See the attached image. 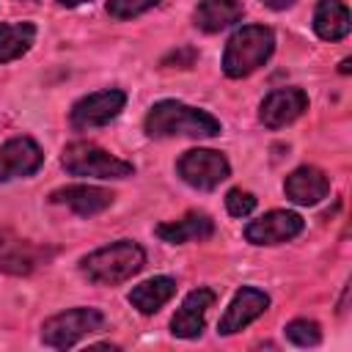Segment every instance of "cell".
Segmentation results:
<instances>
[{"mask_svg": "<svg viewBox=\"0 0 352 352\" xmlns=\"http://www.w3.org/2000/svg\"><path fill=\"white\" fill-rule=\"evenodd\" d=\"M143 264H146L143 248L132 239H118L107 248L88 253L80 261V270L96 286H116V283H124L132 275H138L143 270Z\"/></svg>", "mask_w": 352, "mask_h": 352, "instance_id": "obj_2", "label": "cell"}, {"mask_svg": "<svg viewBox=\"0 0 352 352\" xmlns=\"http://www.w3.org/2000/svg\"><path fill=\"white\" fill-rule=\"evenodd\" d=\"M176 294V280L168 278V275H157V278H148L143 283H138L132 292H129V302L132 308H138L140 314H157L170 297Z\"/></svg>", "mask_w": 352, "mask_h": 352, "instance_id": "obj_19", "label": "cell"}, {"mask_svg": "<svg viewBox=\"0 0 352 352\" xmlns=\"http://www.w3.org/2000/svg\"><path fill=\"white\" fill-rule=\"evenodd\" d=\"M60 6H66V8H74V6H80V3H88V0H58Z\"/></svg>", "mask_w": 352, "mask_h": 352, "instance_id": "obj_26", "label": "cell"}, {"mask_svg": "<svg viewBox=\"0 0 352 352\" xmlns=\"http://www.w3.org/2000/svg\"><path fill=\"white\" fill-rule=\"evenodd\" d=\"M302 226H305V220L297 212L275 209V212H267L264 217L248 223L245 239L250 245H280V242L294 239L302 231Z\"/></svg>", "mask_w": 352, "mask_h": 352, "instance_id": "obj_9", "label": "cell"}, {"mask_svg": "<svg viewBox=\"0 0 352 352\" xmlns=\"http://www.w3.org/2000/svg\"><path fill=\"white\" fill-rule=\"evenodd\" d=\"M275 50V33L264 25H245L231 33L223 52V72L231 80H242L253 74L258 66L270 60Z\"/></svg>", "mask_w": 352, "mask_h": 352, "instance_id": "obj_3", "label": "cell"}, {"mask_svg": "<svg viewBox=\"0 0 352 352\" xmlns=\"http://www.w3.org/2000/svg\"><path fill=\"white\" fill-rule=\"evenodd\" d=\"M44 162V154L33 138H11L0 146V182L33 176Z\"/></svg>", "mask_w": 352, "mask_h": 352, "instance_id": "obj_10", "label": "cell"}, {"mask_svg": "<svg viewBox=\"0 0 352 352\" xmlns=\"http://www.w3.org/2000/svg\"><path fill=\"white\" fill-rule=\"evenodd\" d=\"M176 170L195 190H214L231 173L228 160L214 148H190V151H184L176 162Z\"/></svg>", "mask_w": 352, "mask_h": 352, "instance_id": "obj_6", "label": "cell"}, {"mask_svg": "<svg viewBox=\"0 0 352 352\" xmlns=\"http://www.w3.org/2000/svg\"><path fill=\"white\" fill-rule=\"evenodd\" d=\"M36 38L33 22H3L0 25V63H11L22 58Z\"/></svg>", "mask_w": 352, "mask_h": 352, "instance_id": "obj_20", "label": "cell"}, {"mask_svg": "<svg viewBox=\"0 0 352 352\" xmlns=\"http://www.w3.org/2000/svg\"><path fill=\"white\" fill-rule=\"evenodd\" d=\"M160 0H107V14L113 19H132L148 8H154Z\"/></svg>", "mask_w": 352, "mask_h": 352, "instance_id": "obj_22", "label": "cell"}, {"mask_svg": "<svg viewBox=\"0 0 352 352\" xmlns=\"http://www.w3.org/2000/svg\"><path fill=\"white\" fill-rule=\"evenodd\" d=\"M126 104V94L118 88H107V91H96L82 96L80 102H74L69 118L74 129H91V126H104L110 124Z\"/></svg>", "mask_w": 352, "mask_h": 352, "instance_id": "obj_7", "label": "cell"}, {"mask_svg": "<svg viewBox=\"0 0 352 352\" xmlns=\"http://www.w3.org/2000/svg\"><path fill=\"white\" fill-rule=\"evenodd\" d=\"M50 201L69 206L80 217H91V214L104 212L113 204V192L110 190H102V187H91V184H69V187L55 190L50 195Z\"/></svg>", "mask_w": 352, "mask_h": 352, "instance_id": "obj_15", "label": "cell"}, {"mask_svg": "<svg viewBox=\"0 0 352 352\" xmlns=\"http://www.w3.org/2000/svg\"><path fill=\"white\" fill-rule=\"evenodd\" d=\"M270 305V297L253 286H245L234 294V300L228 302L220 324H217V333L220 336H231V333H239L242 327H248L253 319H258Z\"/></svg>", "mask_w": 352, "mask_h": 352, "instance_id": "obj_12", "label": "cell"}, {"mask_svg": "<svg viewBox=\"0 0 352 352\" xmlns=\"http://www.w3.org/2000/svg\"><path fill=\"white\" fill-rule=\"evenodd\" d=\"M352 16L341 0H319L314 11V30L324 41H338L349 33Z\"/></svg>", "mask_w": 352, "mask_h": 352, "instance_id": "obj_18", "label": "cell"}, {"mask_svg": "<svg viewBox=\"0 0 352 352\" xmlns=\"http://www.w3.org/2000/svg\"><path fill=\"white\" fill-rule=\"evenodd\" d=\"M267 8H272V11H283V8H292L294 6V0H261Z\"/></svg>", "mask_w": 352, "mask_h": 352, "instance_id": "obj_25", "label": "cell"}, {"mask_svg": "<svg viewBox=\"0 0 352 352\" xmlns=\"http://www.w3.org/2000/svg\"><path fill=\"white\" fill-rule=\"evenodd\" d=\"M148 138H214L220 135V121L198 107L184 102L162 99L146 116Z\"/></svg>", "mask_w": 352, "mask_h": 352, "instance_id": "obj_1", "label": "cell"}, {"mask_svg": "<svg viewBox=\"0 0 352 352\" xmlns=\"http://www.w3.org/2000/svg\"><path fill=\"white\" fill-rule=\"evenodd\" d=\"M286 338L297 346H316L322 341V330L311 319H294L286 324Z\"/></svg>", "mask_w": 352, "mask_h": 352, "instance_id": "obj_21", "label": "cell"}, {"mask_svg": "<svg viewBox=\"0 0 352 352\" xmlns=\"http://www.w3.org/2000/svg\"><path fill=\"white\" fill-rule=\"evenodd\" d=\"M226 209H228V214H234V217H245V214H250V212L256 209V195L248 192V190L234 187V190H228V195H226Z\"/></svg>", "mask_w": 352, "mask_h": 352, "instance_id": "obj_23", "label": "cell"}, {"mask_svg": "<svg viewBox=\"0 0 352 352\" xmlns=\"http://www.w3.org/2000/svg\"><path fill=\"white\" fill-rule=\"evenodd\" d=\"M195 58H198V52L192 50V47H182V50H176V52H170L165 60H162V66H170V63H179V69H190L192 63H195Z\"/></svg>", "mask_w": 352, "mask_h": 352, "instance_id": "obj_24", "label": "cell"}, {"mask_svg": "<svg viewBox=\"0 0 352 352\" xmlns=\"http://www.w3.org/2000/svg\"><path fill=\"white\" fill-rule=\"evenodd\" d=\"M154 234L162 239V242H170V245H184V242H195V239H209L214 234V220L204 212H187L184 217L179 220H170V223H160L154 228Z\"/></svg>", "mask_w": 352, "mask_h": 352, "instance_id": "obj_16", "label": "cell"}, {"mask_svg": "<svg viewBox=\"0 0 352 352\" xmlns=\"http://www.w3.org/2000/svg\"><path fill=\"white\" fill-rule=\"evenodd\" d=\"M60 165L72 176H94V179H126L135 173L132 162H124L113 157L110 151L94 143H85V140L69 143L60 154Z\"/></svg>", "mask_w": 352, "mask_h": 352, "instance_id": "obj_4", "label": "cell"}, {"mask_svg": "<svg viewBox=\"0 0 352 352\" xmlns=\"http://www.w3.org/2000/svg\"><path fill=\"white\" fill-rule=\"evenodd\" d=\"M50 256H52V250L0 228V270L3 272H8V275H30Z\"/></svg>", "mask_w": 352, "mask_h": 352, "instance_id": "obj_8", "label": "cell"}, {"mask_svg": "<svg viewBox=\"0 0 352 352\" xmlns=\"http://www.w3.org/2000/svg\"><path fill=\"white\" fill-rule=\"evenodd\" d=\"M104 327V316L96 308H69L50 316L41 324V341L52 349H69L85 336Z\"/></svg>", "mask_w": 352, "mask_h": 352, "instance_id": "obj_5", "label": "cell"}, {"mask_svg": "<svg viewBox=\"0 0 352 352\" xmlns=\"http://www.w3.org/2000/svg\"><path fill=\"white\" fill-rule=\"evenodd\" d=\"M308 110V94L300 88H278L272 91L261 107H258V121L267 129H280L292 121H297Z\"/></svg>", "mask_w": 352, "mask_h": 352, "instance_id": "obj_11", "label": "cell"}, {"mask_svg": "<svg viewBox=\"0 0 352 352\" xmlns=\"http://www.w3.org/2000/svg\"><path fill=\"white\" fill-rule=\"evenodd\" d=\"M242 14H245L242 0H201L192 19H195V28H201L204 33H217L239 22Z\"/></svg>", "mask_w": 352, "mask_h": 352, "instance_id": "obj_17", "label": "cell"}, {"mask_svg": "<svg viewBox=\"0 0 352 352\" xmlns=\"http://www.w3.org/2000/svg\"><path fill=\"white\" fill-rule=\"evenodd\" d=\"M283 190H286L289 201H294L300 206H314L330 192V179L324 170H319L314 165H302L286 176Z\"/></svg>", "mask_w": 352, "mask_h": 352, "instance_id": "obj_14", "label": "cell"}, {"mask_svg": "<svg viewBox=\"0 0 352 352\" xmlns=\"http://www.w3.org/2000/svg\"><path fill=\"white\" fill-rule=\"evenodd\" d=\"M214 302V292L212 289H195L190 292L179 311L173 314L170 319V333L176 338H198L204 333V324H206V311L212 308Z\"/></svg>", "mask_w": 352, "mask_h": 352, "instance_id": "obj_13", "label": "cell"}]
</instances>
